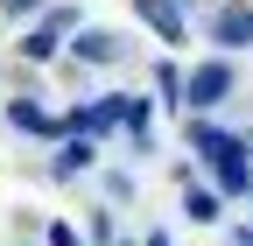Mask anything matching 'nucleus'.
<instances>
[{"label":"nucleus","instance_id":"1","mask_svg":"<svg viewBox=\"0 0 253 246\" xmlns=\"http://www.w3.org/2000/svg\"><path fill=\"white\" fill-rule=\"evenodd\" d=\"M190 148L211 162V176H218V190L225 197H253V162H246V134H225V127H204V120H190Z\"/></svg>","mask_w":253,"mask_h":246},{"label":"nucleus","instance_id":"2","mask_svg":"<svg viewBox=\"0 0 253 246\" xmlns=\"http://www.w3.org/2000/svg\"><path fill=\"white\" fill-rule=\"evenodd\" d=\"M225 99H232V56L190 64V78H183V106L190 113H211V106H225Z\"/></svg>","mask_w":253,"mask_h":246},{"label":"nucleus","instance_id":"3","mask_svg":"<svg viewBox=\"0 0 253 246\" xmlns=\"http://www.w3.org/2000/svg\"><path fill=\"white\" fill-rule=\"evenodd\" d=\"M0 120H7L14 134H36V141H63V134H71V120H63V113H49V106H42L28 84L14 91L7 106H0Z\"/></svg>","mask_w":253,"mask_h":246},{"label":"nucleus","instance_id":"4","mask_svg":"<svg viewBox=\"0 0 253 246\" xmlns=\"http://www.w3.org/2000/svg\"><path fill=\"white\" fill-rule=\"evenodd\" d=\"M71 64H91V71L126 64V36H120V28H78V36H71Z\"/></svg>","mask_w":253,"mask_h":246},{"label":"nucleus","instance_id":"5","mask_svg":"<svg viewBox=\"0 0 253 246\" xmlns=\"http://www.w3.org/2000/svg\"><path fill=\"white\" fill-rule=\"evenodd\" d=\"M246 7H253V0H218V7H211L204 28H211L218 49H253V14H246Z\"/></svg>","mask_w":253,"mask_h":246},{"label":"nucleus","instance_id":"6","mask_svg":"<svg viewBox=\"0 0 253 246\" xmlns=\"http://www.w3.org/2000/svg\"><path fill=\"white\" fill-rule=\"evenodd\" d=\"M134 14L155 21L169 42H190V0H134Z\"/></svg>","mask_w":253,"mask_h":246},{"label":"nucleus","instance_id":"7","mask_svg":"<svg viewBox=\"0 0 253 246\" xmlns=\"http://www.w3.org/2000/svg\"><path fill=\"white\" fill-rule=\"evenodd\" d=\"M218 204H225V190H204V183L183 176V218H190V225H218V218H225Z\"/></svg>","mask_w":253,"mask_h":246},{"label":"nucleus","instance_id":"8","mask_svg":"<svg viewBox=\"0 0 253 246\" xmlns=\"http://www.w3.org/2000/svg\"><path fill=\"white\" fill-rule=\"evenodd\" d=\"M91 162H99V148H91V134H71L56 148V162H49V176H84Z\"/></svg>","mask_w":253,"mask_h":246},{"label":"nucleus","instance_id":"9","mask_svg":"<svg viewBox=\"0 0 253 246\" xmlns=\"http://www.w3.org/2000/svg\"><path fill=\"white\" fill-rule=\"evenodd\" d=\"M14 49H21V64H56V56H63V36L36 21V28H28V36H21Z\"/></svg>","mask_w":253,"mask_h":246},{"label":"nucleus","instance_id":"10","mask_svg":"<svg viewBox=\"0 0 253 246\" xmlns=\"http://www.w3.org/2000/svg\"><path fill=\"white\" fill-rule=\"evenodd\" d=\"M42 28H56V36H63V42H71V36H78V28H84V21H78V7H42Z\"/></svg>","mask_w":253,"mask_h":246},{"label":"nucleus","instance_id":"11","mask_svg":"<svg viewBox=\"0 0 253 246\" xmlns=\"http://www.w3.org/2000/svg\"><path fill=\"white\" fill-rule=\"evenodd\" d=\"M155 91H162L169 106H183V71L176 64H155Z\"/></svg>","mask_w":253,"mask_h":246},{"label":"nucleus","instance_id":"12","mask_svg":"<svg viewBox=\"0 0 253 246\" xmlns=\"http://www.w3.org/2000/svg\"><path fill=\"white\" fill-rule=\"evenodd\" d=\"M106 197H113V204L134 197V169H106Z\"/></svg>","mask_w":253,"mask_h":246},{"label":"nucleus","instance_id":"13","mask_svg":"<svg viewBox=\"0 0 253 246\" xmlns=\"http://www.w3.org/2000/svg\"><path fill=\"white\" fill-rule=\"evenodd\" d=\"M91 246H120V232H113V211H91Z\"/></svg>","mask_w":253,"mask_h":246},{"label":"nucleus","instance_id":"14","mask_svg":"<svg viewBox=\"0 0 253 246\" xmlns=\"http://www.w3.org/2000/svg\"><path fill=\"white\" fill-rule=\"evenodd\" d=\"M49 246H78V225H71V218H56V225H49Z\"/></svg>","mask_w":253,"mask_h":246},{"label":"nucleus","instance_id":"15","mask_svg":"<svg viewBox=\"0 0 253 246\" xmlns=\"http://www.w3.org/2000/svg\"><path fill=\"white\" fill-rule=\"evenodd\" d=\"M49 0H0V14H42Z\"/></svg>","mask_w":253,"mask_h":246},{"label":"nucleus","instance_id":"16","mask_svg":"<svg viewBox=\"0 0 253 246\" xmlns=\"http://www.w3.org/2000/svg\"><path fill=\"white\" fill-rule=\"evenodd\" d=\"M141 246H169V232H148V239H141Z\"/></svg>","mask_w":253,"mask_h":246},{"label":"nucleus","instance_id":"17","mask_svg":"<svg viewBox=\"0 0 253 246\" xmlns=\"http://www.w3.org/2000/svg\"><path fill=\"white\" fill-rule=\"evenodd\" d=\"M120 246H134V239H120Z\"/></svg>","mask_w":253,"mask_h":246},{"label":"nucleus","instance_id":"18","mask_svg":"<svg viewBox=\"0 0 253 246\" xmlns=\"http://www.w3.org/2000/svg\"><path fill=\"white\" fill-rule=\"evenodd\" d=\"M246 141H253V134H246Z\"/></svg>","mask_w":253,"mask_h":246},{"label":"nucleus","instance_id":"19","mask_svg":"<svg viewBox=\"0 0 253 246\" xmlns=\"http://www.w3.org/2000/svg\"><path fill=\"white\" fill-rule=\"evenodd\" d=\"M246 14H253V7H246Z\"/></svg>","mask_w":253,"mask_h":246}]
</instances>
